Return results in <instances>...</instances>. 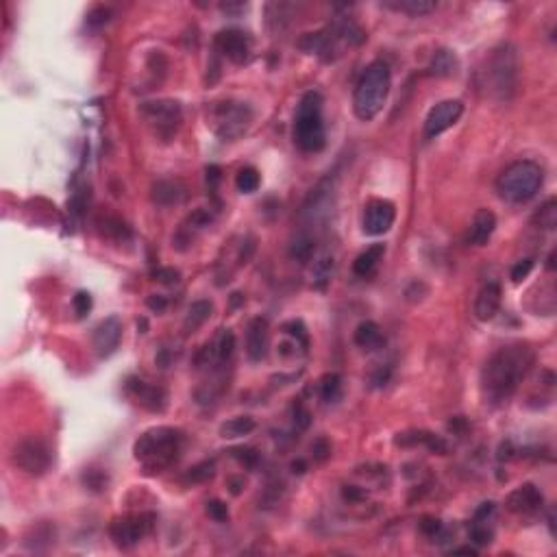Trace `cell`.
Masks as SVG:
<instances>
[{
	"label": "cell",
	"instance_id": "1",
	"mask_svg": "<svg viewBox=\"0 0 557 557\" xmlns=\"http://www.w3.org/2000/svg\"><path fill=\"white\" fill-rule=\"evenodd\" d=\"M536 364V353L527 344H509L490 355L481 370V394L492 408L511 401Z\"/></svg>",
	"mask_w": 557,
	"mask_h": 557
},
{
	"label": "cell",
	"instance_id": "2",
	"mask_svg": "<svg viewBox=\"0 0 557 557\" xmlns=\"http://www.w3.org/2000/svg\"><path fill=\"white\" fill-rule=\"evenodd\" d=\"M183 433L174 427H155L144 431L133 444V455L148 473H161L179 459Z\"/></svg>",
	"mask_w": 557,
	"mask_h": 557
},
{
	"label": "cell",
	"instance_id": "3",
	"mask_svg": "<svg viewBox=\"0 0 557 557\" xmlns=\"http://www.w3.org/2000/svg\"><path fill=\"white\" fill-rule=\"evenodd\" d=\"M390 87H392V72H390V66L385 62L377 59L364 70L355 85L353 111L361 122H370L381 113Z\"/></svg>",
	"mask_w": 557,
	"mask_h": 557
},
{
	"label": "cell",
	"instance_id": "4",
	"mask_svg": "<svg viewBox=\"0 0 557 557\" xmlns=\"http://www.w3.org/2000/svg\"><path fill=\"white\" fill-rule=\"evenodd\" d=\"M294 142L303 153H320L327 144L322 96L318 92H307L298 102L294 118Z\"/></svg>",
	"mask_w": 557,
	"mask_h": 557
},
{
	"label": "cell",
	"instance_id": "5",
	"mask_svg": "<svg viewBox=\"0 0 557 557\" xmlns=\"http://www.w3.org/2000/svg\"><path fill=\"white\" fill-rule=\"evenodd\" d=\"M545 183V170L536 161L522 159L511 163L496 181V192L505 203L522 205L531 201Z\"/></svg>",
	"mask_w": 557,
	"mask_h": 557
},
{
	"label": "cell",
	"instance_id": "6",
	"mask_svg": "<svg viewBox=\"0 0 557 557\" xmlns=\"http://www.w3.org/2000/svg\"><path fill=\"white\" fill-rule=\"evenodd\" d=\"M516 85H518V55L516 48L505 42L501 46H496L490 55L486 70V87L496 100L507 102L514 96Z\"/></svg>",
	"mask_w": 557,
	"mask_h": 557
},
{
	"label": "cell",
	"instance_id": "7",
	"mask_svg": "<svg viewBox=\"0 0 557 557\" xmlns=\"http://www.w3.org/2000/svg\"><path fill=\"white\" fill-rule=\"evenodd\" d=\"M207 120L212 131L222 142H235L250 129L253 109L250 104L239 100H220L212 104Z\"/></svg>",
	"mask_w": 557,
	"mask_h": 557
},
{
	"label": "cell",
	"instance_id": "8",
	"mask_svg": "<svg viewBox=\"0 0 557 557\" xmlns=\"http://www.w3.org/2000/svg\"><path fill=\"white\" fill-rule=\"evenodd\" d=\"M140 116L144 118V122L150 127V131L155 133V138L161 142H170L181 122H183V111H181V104L176 100H150L142 102Z\"/></svg>",
	"mask_w": 557,
	"mask_h": 557
},
{
	"label": "cell",
	"instance_id": "9",
	"mask_svg": "<svg viewBox=\"0 0 557 557\" xmlns=\"http://www.w3.org/2000/svg\"><path fill=\"white\" fill-rule=\"evenodd\" d=\"M11 462L18 471L31 477H39L51 468L53 455H51V448L42 440L26 438L11 448Z\"/></svg>",
	"mask_w": 557,
	"mask_h": 557
},
{
	"label": "cell",
	"instance_id": "10",
	"mask_svg": "<svg viewBox=\"0 0 557 557\" xmlns=\"http://www.w3.org/2000/svg\"><path fill=\"white\" fill-rule=\"evenodd\" d=\"M155 516L153 514H127L111 522L109 533L120 549H133L150 531Z\"/></svg>",
	"mask_w": 557,
	"mask_h": 557
},
{
	"label": "cell",
	"instance_id": "11",
	"mask_svg": "<svg viewBox=\"0 0 557 557\" xmlns=\"http://www.w3.org/2000/svg\"><path fill=\"white\" fill-rule=\"evenodd\" d=\"M462 113H464V102L457 98L438 102L435 107H431L425 120V138L433 140V138H438V135H442L444 131H448L450 127H455Z\"/></svg>",
	"mask_w": 557,
	"mask_h": 557
},
{
	"label": "cell",
	"instance_id": "12",
	"mask_svg": "<svg viewBox=\"0 0 557 557\" xmlns=\"http://www.w3.org/2000/svg\"><path fill=\"white\" fill-rule=\"evenodd\" d=\"M396 220V207L392 201L374 199L366 205L364 212V233L368 235H383L392 229Z\"/></svg>",
	"mask_w": 557,
	"mask_h": 557
},
{
	"label": "cell",
	"instance_id": "13",
	"mask_svg": "<svg viewBox=\"0 0 557 557\" xmlns=\"http://www.w3.org/2000/svg\"><path fill=\"white\" fill-rule=\"evenodd\" d=\"M216 48L235 66H242L250 59V39L239 28H224V31H220L216 35Z\"/></svg>",
	"mask_w": 557,
	"mask_h": 557
},
{
	"label": "cell",
	"instance_id": "14",
	"mask_svg": "<svg viewBox=\"0 0 557 557\" xmlns=\"http://www.w3.org/2000/svg\"><path fill=\"white\" fill-rule=\"evenodd\" d=\"M127 394L138 405H142L144 410L155 412V414H161L165 410V405H168V394H165L163 387L146 383L135 377L127 381Z\"/></svg>",
	"mask_w": 557,
	"mask_h": 557
},
{
	"label": "cell",
	"instance_id": "15",
	"mask_svg": "<svg viewBox=\"0 0 557 557\" xmlns=\"http://www.w3.org/2000/svg\"><path fill=\"white\" fill-rule=\"evenodd\" d=\"M505 505L511 514L531 516V514H538L542 505H545V496H542V492L533 484H524V486L516 488L514 492H509V496L505 499Z\"/></svg>",
	"mask_w": 557,
	"mask_h": 557
},
{
	"label": "cell",
	"instance_id": "16",
	"mask_svg": "<svg viewBox=\"0 0 557 557\" xmlns=\"http://www.w3.org/2000/svg\"><path fill=\"white\" fill-rule=\"evenodd\" d=\"M120 340H122V322H120L118 316H109V318L98 322V327L92 334L94 351L100 357H109L111 353H116V349L120 346Z\"/></svg>",
	"mask_w": 557,
	"mask_h": 557
},
{
	"label": "cell",
	"instance_id": "17",
	"mask_svg": "<svg viewBox=\"0 0 557 557\" xmlns=\"http://www.w3.org/2000/svg\"><path fill=\"white\" fill-rule=\"evenodd\" d=\"M270 329L266 318H253L246 327V355L250 361H262L268 355Z\"/></svg>",
	"mask_w": 557,
	"mask_h": 557
},
{
	"label": "cell",
	"instance_id": "18",
	"mask_svg": "<svg viewBox=\"0 0 557 557\" xmlns=\"http://www.w3.org/2000/svg\"><path fill=\"white\" fill-rule=\"evenodd\" d=\"M188 197V188L183 181L179 179H161L155 181L150 188V199L157 207H174L181 205Z\"/></svg>",
	"mask_w": 557,
	"mask_h": 557
},
{
	"label": "cell",
	"instance_id": "19",
	"mask_svg": "<svg viewBox=\"0 0 557 557\" xmlns=\"http://www.w3.org/2000/svg\"><path fill=\"white\" fill-rule=\"evenodd\" d=\"M501 285L499 283H488L484 285V288L479 290L477 298H475V316H477V320L481 322H488L492 320L496 313H499L501 309Z\"/></svg>",
	"mask_w": 557,
	"mask_h": 557
},
{
	"label": "cell",
	"instance_id": "20",
	"mask_svg": "<svg viewBox=\"0 0 557 557\" xmlns=\"http://www.w3.org/2000/svg\"><path fill=\"white\" fill-rule=\"evenodd\" d=\"M396 444H401V446H418V444H423V446H427L431 450V453H438V455H446L448 453L446 440L440 438V435L431 433V431H408V433H399Z\"/></svg>",
	"mask_w": 557,
	"mask_h": 557
},
{
	"label": "cell",
	"instance_id": "21",
	"mask_svg": "<svg viewBox=\"0 0 557 557\" xmlns=\"http://www.w3.org/2000/svg\"><path fill=\"white\" fill-rule=\"evenodd\" d=\"M494 231H496V216L490 212V209H479L473 218V224H471L468 242L473 246H484V244H488V239L492 237Z\"/></svg>",
	"mask_w": 557,
	"mask_h": 557
},
{
	"label": "cell",
	"instance_id": "22",
	"mask_svg": "<svg viewBox=\"0 0 557 557\" xmlns=\"http://www.w3.org/2000/svg\"><path fill=\"white\" fill-rule=\"evenodd\" d=\"M385 255V246L383 244H372L370 248H366L361 255H357V259L353 262V273L357 277H370L374 270H377L379 262L383 259Z\"/></svg>",
	"mask_w": 557,
	"mask_h": 557
},
{
	"label": "cell",
	"instance_id": "23",
	"mask_svg": "<svg viewBox=\"0 0 557 557\" xmlns=\"http://www.w3.org/2000/svg\"><path fill=\"white\" fill-rule=\"evenodd\" d=\"M212 311H214V305L209 303V300H197V303H192L188 313H185V320H183V331L188 336L197 334V331L212 318Z\"/></svg>",
	"mask_w": 557,
	"mask_h": 557
},
{
	"label": "cell",
	"instance_id": "24",
	"mask_svg": "<svg viewBox=\"0 0 557 557\" xmlns=\"http://www.w3.org/2000/svg\"><path fill=\"white\" fill-rule=\"evenodd\" d=\"M355 344L364 351H374L383 344V334L377 322L364 320L355 329Z\"/></svg>",
	"mask_w": 557,
	"mask_h": 557
},
{
	"label": "cell",
	"instance_id": "25",
	"mask_svg": "<svg viewBox=\"0 0 557 557\" xmlns=\"http://www.w3.org/2000/svg\"><path fill=\"white\" fill-rule=\"evenodd\" d=\"M457 68H459V62H457L455 53L442 48L431 57L429 74H433V77H438V79H446V77L457 74Z\"/></svg>",
	"mask_w": 557,
	"mask_h": 557
},
{
	"label": "cell",
	"instance_id": "26",
	"mask_svg": "<svg viewBox=\"0 0 557 557\" xmlns=\"http://www.w3.org/2000/svg\"><path fill=\"white\" fill-rule=\"evenodd\" d=\"M255 418L250 416H235V418H229L227 423H222L220 427V435L224 440H235V438H244V435L253 433L255 431Z\"/></svg>",
	"mask_w": 557,
	"mask_h": 557
},
{
	"label": "cell",
	"instance_id": "27",
	"mask_svg": "<svg viewBox=\"0 0 557 557\" xmlns=\"http://www.w3.org/2000/svg\"><path fill=\"white\" fill-rule=\"evenodd\" d=\"M383 7L401 13H410V16H427V13L435 11L438 5L431 3V0H387V3H383Z\"/></svg>",
	"mask_w": 557,
	"mask_h": 557
},
{
	"label": "cell",
	"instance_id": "28",
	"mask_svg": "<svg viewBox=\"0 0 557 557\" xmlns=\"http://www.w3.org/2000/svg\"><path fill=\"white\" fill-rule=\"evenodd\" d=\"M216 475V462L207 459V462H201L197 466H192V468L183 475V484L188 486H197V484H207V481H212Z\"/></svg>",
	"mask_w": 557,
	"mask_h": 557
},
{
	"label": "cell",
	"instance_id": "29",
	"mask_svg": "<svg viewBox=\"0 0 557 557\" xmlns=\"http://www.w3.org/2000/svg\"><path fill=\"white\" fill-rule=\"evenodd\" d=\"M531 222L536 224L538 229H545V231L555 229L557 227V201L549 199L545 205H540V209L533 214Z\"/></svg>",
	"mask_w": 557,
	"mask_h": 557
},
{
	"label": "cell",
	"instance_id": "30",
	"mask_svg": "<svg viewBox=\"0 0 557 557\" xmlns=\"http://www.w3.org/2000/svg\"><path fill=\"white\" fill-rule=\"evenodd\" d=\"M320 399L325 403H338L342 399V377L338 372H327L320 379Z\"/></svg>",
	"mask_w": 557,
	"mask_h": 557
},
{
	"label": "cell",
	"instance_id": "31",
	"mask_svg": "<svg viewBox=\"0 0 557 557\" xmlns=\"http://www.w3.org/2000/svg\"><path fill=\"white\" fill-rule=\"evenodd\" d=\"M290 255L298 262H309L313 255V237L305 231L298 233L290 244Z\"/></svg>",
	"mask_w": 557,
	"mask_h": 557
},
{
	"label": "cell",
	"instance_id": "32",
	"mask_svg": "<svg viewBox=\"0 0 557 557\" xmlns=\"http://www.w3.org/2000/svg\"><path fill=\"white\" fill-rule=\"evenodd\" d=\"M259 183H262V176L259 172L253 168V165H248V168H242L237 172L235 176V185L237 190L242 192V194H253V192H257L259 190Z\"/></svg>",
	"mask_w": 557,
	"mask_h": 557
},
{
	"label": "cell",
	"instance_id": "33",
	"mask_svg": "<svg viewBox=\"0 0 557 557\" xmlns=\"http://www.w3.org/2000/svg\"><path fill=\"white\" fill-rule=\"evenodd\" d=\"M331 275H334V257H322L316 262L313 266V285L318 290H325L327 288V283L331 281Z\"/></svg>",
	"mask_w": 557,
	"mask_h": 557
},
{
	"label": "cell",
	"instance_id": "34",
	"mask_svg": "<svg viewBox=\"0 0 557 557\" xmlns=\"http://www.w3.org/2000/svg\"><path fill=\"white\" fill-rule=\"evenodd\" d=\"M102 233L118 239V242H122V239L131 237L129 224L125 220H120V218H104L102 220Z\"/></svg>",
	"mask_w": 557,
	"mask_h": 557
},
{
	"label": "cell",
	"instance_id": "35",
	"mask_svg": "<svg viewBox=\"0 0 557 557\" xmlns=\"http://www.w3.org/2000/svg\"><path fill=\"white\" fill-rule=\"evenodd\" d=\"M235 353V336L233 331H222V336L218 338L216 344V357L218 361H229Z\"/></svg>",
	"mask_w": 557,
	"mask_h": 557
},
{
	"label": "cell",
	"instance_id": "36",
	"mask_svg": "<svg viewBox=\"0 0 557 557\" xmlns=\"http://www.w3.org/2000/svg\"><path fill=\"white\" fill-rule=\"evenodd\" d=\"M283 331L288 336L294 338L296 346H303V349H307L309 346V334H307V327L300 322V320H290V322H285L283 325Z\"/></svg>",
	"mask_w": 557,
	"mask_h": 557
},
{
	"label": "cell",
	"instance_id": "37",
	"mask_svg": "<svg viewBox=\"0 0 557 557\" xmlns=\"http://www.w3.org/2000/svg\"><path fill=\"white\" fill-rule=\"evenodd\" d=\"M111 13H113V11H111L109 7L96 5V7L89 9L85 24H87L89 28H100V26H104V24H107V22L111 20Z\"/></svg>",
	"mask_w": 557,
	"mask_h": 557
},
{
	"label": "cell",
	"instance_id": "38",
	"mask_svg": "<svg viewBox=\"0 0 557 557\" xmlns=\"http://www.w3.org/2000/svg\"><path fill=\"white\" fill-rule=\"evenodd\" d=\"M494 533L492 529H488V524L486 522H475L473 520V527H471V540L475 542L477 547H488L490 542H492Z\"/></svg>",
	"mask_w": 557,
	"mask_h": 557
},
{
	"label": "cell",
	"instance_id": "39",
	"mask_svg": "<svg viewBox=\"0 0 557 557\" xmlns=\"http://www.w3.org/2000/svg\"><path fill=\"white\" fill-rule=\"evenodd\" d=\"M292 423L296 431H307L311 425V414L303 403H296L292 408Z\"/></svg>",
	"mask_w": 557,
	"mask_h": 557
},
{
	"label": "cell",
	"instance_id": "40",
	"mask_svg": "<svg viewBox=\"0 0 557 557\" xmlns=\"http://www.w3.org/2000/svg\"><path fill=\"white\" fill-rule=\"evenodd\" d=\"M205 511H207V516L212 518V520H216V522H227L229 520V507H227V503H222L218 499L209 501L207 507H205Z\"/></svg>",
	"mask_w": 557,
	"mask_h": 557
},
{
	"label": "cell",
	"instance_id": "41",
	"mask_svg": "<svg viewBox=\"0 0 557 557\" xmlns=\"http://www.w3.org/2000/svg\"><path fill=\"white\" fill-rule=\"evenodd\" d=\"M231 453H233V457H235L239 464H244L246 468H255V466H257V462H259V453H257V450H255V448H248V446L233 448Z\"/></svg>",
	"mask_w": 557,
	"mask_h": 557
},
{
	"label": "cell",
	"instance_id": "42",
	"mask_svg": "<svg viewBox=\"0 0 557 557\" xmlns=\"http://www.w3.org/2000/svg\"><path fill=\"white\" fill-rule=\"evenodd\" d=\"M83 484H85L89 490L100 492L104 486H107V477H104V473H100V471H96V468H89V471H85V475H83Z\"/></svg>",
	"mask_w": 557,
	"mask_h": 557
},
{
	"label": "cell",
	"instance_id": "43",
	"mask_svg": "<svg viewBox=\"0 0 557 557\" xmlns=\"http://www.w3.org/2000/svg\"><path fill=\"white\" fill-rule=\"evenodd\" d=\"M72 305H74V311H77L79 318H83V316H87L89 311H92V294L89 292H77L72 298Z\"/></svg>",
	"mask_w": 557,
	"mask_h": 557
},
{
	"label": "cell",
	"instance_id": "44",
	"mask_svg": "<svg viewBox=\"0 0 557 557\" xmlns=\"http://www.w3.org/2000/svg\"><path fill=\"white\" fill-rule=\"evenodd\" d=\"M311 455H313V462H318V464H325L329 457H331V444L329 440L325 438H318L313 444H311Z\"/></svg>",
	"mask_w": 557,
	"mask_h": 557
},
{
	"label": "cell",
	"instance_id": "45",
	"mask_svg": "<svg viewBox=\"0 0 557 557\" xmlns=\"http://www.w3.org/2000/svg\"><path fill=\"white\" fill-rule=\"evenodd\" d=\"M533 266H536V262L529 257V259H520L514 268H511V281L514 283H520L522 279H527L529 277V273L533 270Z\"/></svg>",
	"mask_w": 557,
	"mask_h": 557
},
{
	"label": "cell",
	"instance_id": "46",
	"mask_svg": "<svg viewBox=\"0 0 557 557\" xmlns=\"http://www.w3.org/2000/svg\"><path fill=\"white\" fill-rule=\"evenodd\" d=\"M153 277H155L159 283L174 285V283H179V279H181V273H179V270H174V268H157L155 273H153Z\"/></svg>",
	"mask_w": 557,
	"mask_h": 557
},
{
	"label": "cell",
	"instance_id": "47",
	"mask_svg": "<svg viewBox=\"0 0 557 557\" xmlns=\"http://www.w3.org/2000/svg\"><path fill=\"white\" fill-rule=\"evenodd\" d=\"M420 531H423L425 536L429 538H438L442 533V522L438 518H423V522H420Z\"/></svg>",
	"mask_w": 557,
	"mask_h": 557
},
{
	"label": "cell",
	"instance_id": "48",
	"mask_svg": "<svg viewBox=\"0 0 557 557\" xmlns=\"http://www.w3.org/2000/svg\"><path fill=\"white\" fill-rule=\"evenodd\" d=\"M207 188L209 192H216L218 183H220V179H222V170H220V165H207Z\"/></svg>",
	"mask_w": 557,
	"mask_h": 557
},
{
	"label": "cell",
	"instance_id": "49",
	"mask_svg": "<svg viewBox=\"0 0 557 557\" xmlns=\"http://www.w3.org/2000/svg\"><path fill=\"white\" fill-rule=\"evenodd\" d=\"M342 496L349 503H359V501H366V492L361 490V488H357V486H346L344 490H342Z\"/></svg>",
	"mask_w": 557,
	"mask_h": 557
},
{
	"label": "cell",
	"instance_id": "50",
	"mask_svg": "<svg viewBox=\"0 0 557 557\" xmlns=\"http://www.w3.org/2000/svg\"><path fill=\"white\" fill-rule=\"evenodd\" d=\"M146 307L155 313H161V311H165V307H168V300H165V296H161V294H153V296L146 298Z\"/></svg>",
	"mask_w": 557,
	"mask_h": 557
},
{
	"label": "cell",
	"instance_id": "51",
	"mask_svg": "<svg viewBox=\"0 0 557 557\" xmlns=\"http://www.w3.org/2000/svg\"><path fill=\"white\" fill-rule=\"evenodd\" d=\"M494 514V503H481L479 509L475 511V522H488V518Z\"/></svg>",
	"mask_w": 557,
	"mask_h": 557
},
{
	"label": "cell",
	"instance_id": "52",
	"mask_svg": "<svg viewBox=\"0 0 557 557\" xmlns=\"http://www.w3.org/2000/svg\"><path fill=\"white\" fill-rule=\"evenodd\" d=\"M220 9H222L224 13H231V16H237V13L246 11V3H222Z\"/></svg>",
	"mask_w": 557,
	"mask_h": 557
},
{
	"label": "cell",
	"instance_id": "53",
	"mask_svg": "<svg viewBox=\"0 0 557 557\" xmlns=\"http://www.w3.org/2000/svg\"><path fill=\"white\" fill-rule=\"evenodd\" d=\"M227 486H229L231 494H233V496H237L239 492L244 490V477H229Z\"/></svg>",
	"mask_w": 557,
	"mask_h": 557
},
{
	"label": "cell",
	"instance_id": "54",
	"mask_svg": "<svg viewBox=\"0 0 557 557\" xmlns=\"http://www.w3.org/2000/svg\"><path fill=\"white\" fill-rule=\"evenodd\" d=\"M305 468H307V464H305L303 459H296V462H292V471H294V473L303 475V473H305Z\"/></svg>",
	"mask_w": 557,
	"mask_h": 557
},
{
	"label": "cell",
	"instance_id": "55",
	"mask_svg": "<svg viewBox=\"0 0 557 557\" xmlns=\"http://www.w3.org/2000/svg\"><path fill=\"white\" fill-rule=\"evenodd\" d=\"M455 555H477V549L473 547H459V549H453Z\"/></svg>",
	"mask_w": 557,
	"mask_h": 557
}]
</instances>
